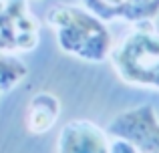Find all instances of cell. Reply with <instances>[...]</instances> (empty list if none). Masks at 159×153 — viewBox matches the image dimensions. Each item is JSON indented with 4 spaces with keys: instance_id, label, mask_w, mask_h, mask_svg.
I'll return each mask as SVG.
<instances>
[{
    "instance_id": "cell-1",
    "label": "cell",
    "mask_w": 159,
    "mask_h": 153,
    "mask_svg": "<svg viewBox=\"0 0 159 153\" xmlns=\"http://www.w3.org/2000/svg\"><path fill=\"white\" fill-rule=\"evenodd\" d=\"M47 24L57 36V44L69 56L103 63L113 48V36L107 22L85 6L57 4L47 12Z\"/></svg>"
},
{
    "instance_id": "cell-2",
    "label": "cell",
    "mask_w": 159,
    "mask_h": 153,
    "mask_svg": "<svg viewBox=\"0 0 159 153\" xmlns=\"http://www.w3.org/2000/svg\"><path fill=\"white\" fill-rule=\"evenodd\" d=\"M117 77L131 87L159 91V32L153 22H137L109 55Z\"/></svg>"
},
{
    "instance_id": "cell-3",
    "label": "cell",
    "mask_w": 159,
    "mask_h": 153,
    "mask_svg": "<svg viewBox=\"0 0 159 153\" xmlns=\"http://www.w3.org/2000/svg\"><path fill=\"white\" fill-rule=\"evenodd\" d=\"M107 133L129 139L139 153H159V117L153 105H137L121 111L111 119Z\"/></svg>"
},
{
    "instance_id": "cell-4",
    "label": "cell",
    "mask_w": 159,
    "mask_h": 153,
    "mask_svg": "<svg viewBox=\"0 0 159 153\" xmlns=\"http://www.w3.org/2000/svg\"><path fill=\"white\" fill-rule=\"evenodd\" d=\"M107 129L87 119H75L62 125L57 137V153H109Z\"/></svg>"
},
{
    "instance_id": "cell-5",
    "label": "cell",
    "mask_w": 159,
    "mask_h": 153,
    "mask_svg": "<svg viewBox=\"0 0 159 153\" xmlns=\"http://www.w3.org/2000/svg\"><path fill=\"white\" fill-rule=\"evenodd\" d=\"M101 20H125L129 24L153 22L159 16V0H81Z\"/></svg>"
},
{
    "instance_id": "cell-6",
    "label": "cell",
    "mask_w": 159,
    "mask_h": 153,
    "mask_svg": "<svg viewBox=\"0 0 159 153\" xmlns=\"http://www.w3.org/2000/svg\"><path fill=\"white\" fill-rule=\"evenodd\" d=\"M61 117V99L51 91H39L32 95L26 107V129L32 135L51 131Z\"/></svg>"
}]
</instances>
